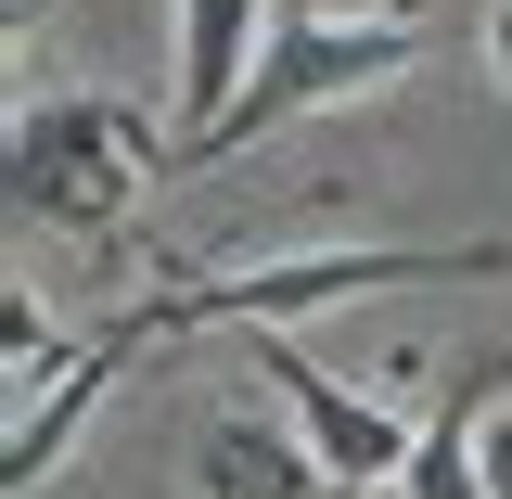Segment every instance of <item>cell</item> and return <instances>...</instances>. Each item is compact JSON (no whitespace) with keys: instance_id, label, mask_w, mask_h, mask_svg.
Masks as SVG:
<instances>
[{"instance_id":"5","label":"cell","mask_w":512,"mask_h":499,"mask_svg":"<svg viewBox=\"0 0 512 499\" xmlns=\"http://www.w3.org/2000/svg\"><path fill=\"white\" fill-rule=\"evenodd\" d=\"M192 487L205 499H346L333 461H320L295 423H256V410H218V423L192 436Z\"/></svg>"},{"instance_id":"2","label":"cell","mask_w":512,"mask_h":499,"mask_svg":"<svg viewBox=\"0 0 512 499\" xmlns=\"http://www.w3.org/2000/svg\"><path fill=\"white\" fill-rule=\"evenodd\" d=\"M180 128H154L116 90H64V103H13V141H0V192L26 231H64V244H116L128 205L167 180Z\"/></svg>"},{"instance_id":"6","label":"cell","mask_w":512,"mask_h":499,"mask_svg":"<svg viewBox=\"0 0 512 499\" xmlns=\"http://www.w3.org/2000/svg\"><path fill=\"white\" fill-rule=\"evenodd\" d=\"M256 13H269V0H180V154L244 103L256 52H269V39H256ZM180 154H167V180H180Z\"/></svg>"},{"instance_id":"1","label":"cell","mask_w":512,"mask_h":499,"mask_svg":"<svg viewBox=\"0 0 512 499\" xmlns=\"http://www.w3.org/2000/svg\"><path fill=\"white\" fill-rule=\"evenodd\" d=\"M397 282H512V244H320V256H269V269H192V282H154L103 333V359H141L154 333H231V320L282 333L308 308H359Z\"/></svg>"},{"instance_id":"4","label":"cell","mask_w":512,"mask_h":499,"mask_svg":"<svg viewBox=\"0 0 512 499\" xmlns=\"http://www.w3.org/2000/svg\"><path fill=\"white\" fill-rule=\"evenodd\" d=\"M244 359H256V384H269V397L295 410V436H308L320 461H333V487H410V448H423V423L372 410L359 384H333V372L308 359V346H282V333H256Z\"/></svg>"},{"instance_id":"8","label":"cell","mask_w":512,"mask_h":499,"mask_svg":"<svg viewBox=\"0 0 512 499\" xmlns=\"http://www.w3.org/2000/svg\"><path fill=\"white\" fill-rule=\"evenodd\" d=\"M0 333H13V397L39 410V397H52V384L77 372V359H64V346H52V320H39V295H26V282L0 295Z\"/></svg>"},{"instance_id":"3","label":"cell","mask_w":512,"mask_h":499,"mask_svg":"<svg viewBox=\"0 0 512 499\" xmlns=\"http://www.w3.org/2000/svg\"><path fill=\"white\" fill-rule=\"evenodd\" d=\"M410 64H423V26H410V13H320V0H282V13H269V52H256V77H244V103L180 154V180H192V167H218V154H244V141H269L282 116H320V103L397 90Z\"/></svg>"},{"instance_id":"10","label":"cell","mask_w":512,"mask_h":499,"mask_svg":"<svg viewBox=\"0 0 512 499\" xmlns=\"http://www.w3.org/2000/svg\"><path fill=\"white\" fill-rule=\"evenodd\" d=\"M487 77H500V90H512V0H500V13H487Z\"/></svg>"},{"instance_id":"11","label":"cell","mask_w":512,"mask_h":499,"mask_svg":"<svg viewBox=\"0 0 512 499\" xmlns=\"http://www.w3.org/2000/svg\"><path fill=\"white\" fill-rule=\"evenodd\" d=\"M26 13H39V0H13V26H26Z\"/></svg>"},{"instance_id":"7","label":"cell","mask_w":512,"mask_h":499,"mask_svg":"<svg viewBox=\"0 0 512 499\" xmlns=\"http://www.w3.org/2000/svg\"><path fill=\"white\" fill-rule=\"evenodd\" d=\"M410 499H500L487 487V410L448 384L436 410H423V448H410Z\"/></svg>"},{"instance_id":"9","label":"cell","mask_w":512,"mask_h":499,"mask_svg":"<svg viewBox=\"0 0 512 499\" xmlns=\"http://www.w3.org/2000/svg\"><path fill=\"white\" fill-rule=\"evenodd\" d=\"M487 487L512 499V397H500V410H487Z\"/></svg>"}]
</instances>
